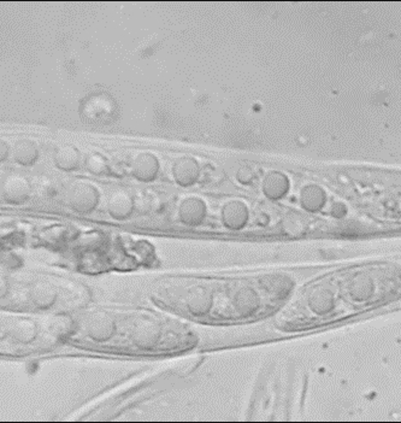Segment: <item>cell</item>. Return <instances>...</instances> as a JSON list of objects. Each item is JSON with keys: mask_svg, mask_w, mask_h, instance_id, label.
<instances>
[{"mask_svg": "<svg viewBox=\"0 0 401 423\" xmlns=\"http://www.w3.org/2000/svg\"><path fill=\"white\" fill-rule=\"evenodd\" d=\"M124 339L126 347L134 351L156 352L180 347L184 334L158 316L139 312L127 319Z\"/></svg>", "mask_w": 401, "mask_h": 423, "instance_id": "1", "label": "cell"}, {"mask_svg": "<svg viewBox=\"0 0 401 423\" xmlns=\"http://www.w3.org/2000/svg\"><path fill=\"white\" fill-rule=\"evenodd\" d=\"M269 293L263 285H253L249 281H237L219 293L217 317L234 321L256 319L269 305Z\"/></svg>", "mask_w": 401, "mask_h": 423, "instance_id": "2", "label": "cell"}, {"mask_svg": "<svg viewBox=\"0 0 401 423\" xmlns=\"http://www.w3.org/2000/svg\"><path fill=\"white\" fill-rule=\"evenodd\" d=\"M172 308L182 312L194 319H209L212 310H217L216 302L219 294L212 286L207 284H192L182 289H176L174 294H169L164 299Z\"/></svg>", "mask_w": 401, "mask_h": 423, "instance_id": "3", "label": "cell"}, {"mask_svg": "<svg viewBox=\"0 0 401 423\" xmlns=\"http://www.w3.org/2000/svg\"><path fill=\"white\" fill-rule=\"evenodd\" d=\"M100 194L96 186L89 182H76L70 187L66 201L77 214H89L99 204Z\"/></svg>", "mask_w": 401, "mask_h": 423, "instance_id": "4", "label": "cell"}, {"mask_svg": "<svg viewBox=\"0 0 401 423\" xmlns=\"http://www.w3.org/2000/svg\"><path fill=\"white\" fill-rule=\"evenodd\" d=\"M88 338L93 342L105 344L116 338L119 332L117 319L109 312H96L88 319L86 327Z\"/></svg>", "mask_w": 401, "mask_h": 423, "instance_id": "5", "label": "cell"}, {"mask_svg": "<svg viewBox=\"0 0 401 423\" xmlns=\"http://www.w3.org/2000/svg\"><path fill=\"white\" fill-rule=\"evenodd\" d=\"M31 182L28 181L27 177L19 174H12L5 179L3 184V196L10 204H24L31 198Z\"/></svg>", "mask_w": 401, "mask_h": 423, "instance_id": "6", "label": "cell"}, {"mask_svg": "<svg viewBox=\"0 0 401 423\" xmlns=\"http://www.w3.org/2000/svg\"><path fill=\"white\" fill-rule=\"evenodd\" d=\"M221 217L224 227L230 231H240L249 222V208L244 201L230 200L223 205Z\"/></svg>", "mask_w": 401, "mask_h": 423, "instance_id": "7", "label": "cell"}, {"mask_svg": "<svg viewBox=\"0 0 401 423\" xmlns=\"http://www.w3.org/2000/svg\"><path fill=\"white\" fill-rule=\"evenodd\" d=\"M107 208L112 219L124 221L129 219L135 211V198L129 192L119 189L111 193L107 199Z\"/></svg>", "mask_w": 401, "mask_h": 423, "instance_id": "8", "label": "cell"}, {"mask_svg": "<svg viewBox=\"0 0 401 423\" xmlns=\"http://www.w3.org/2000/svg\"><path fill=\"white\" fill-rule=\"evenodd\" d=\"M202 169L198 162L191 157L179 158L172 166V177L177 185L189 187L200 179Z\"/></svg>", "mask_w": 401, "mask_h": 423, "instance_id": "9", "label": "cell"}, {"mask_svg": "<svg viewBox=\"0 0 401 423\" xmlns=\"http://www.w3.org/2000/svg\"><path fill=\"white\" fill-rule=\"evenodd\" d=\"M207 205L203 200L197 196H191L182 201L179 210V217L182 224L189 227L200 226L207 217Z\"/></svg>", "mask_w": 401, "mask_h": 423, "instance_id": "10", "label": "cell"}, {"mask_svg": "<svg viewBox=\"0 0 401 423\" xmlns=\"http://www.w3.org/2000/svg\"><path fill=\"white\" fill-rule=\"evenodd\" d=\"M159 169L161 166L158 158L149 152L138 154L132 166L133 176L140 182H151L154 180L158 176Z\"/></svg>", "mask_w": 401, "mask_h": 423, "instance_id": "11", "label": "cell"}, {"mask_svg": "<svg viewBox=\"0 0 401 423\" xmlns=\"http://www.w3.org/2000/svg\"><path fill=\"white\" fill-rule=\"evenodd\" d=\"M262 189L267 199L279 200L289 191V180L281 171H272L264 177Z\"/></svg>", "mask_w": 401, "mask_h": 423, "instance_id": "12", "label": "cell"}, {"mask_svg": "<svg viewBox=\"0 0 401 423\" xmlns=\"http://www.w3.org/2000/svg\"><path fill=\"white\" fill-rule=\"evenodd\" d=\"M29 298L36 308L47 310L56 304L58 293L50 284L45 281H39L29 289Z\"/></svg>", "mask_w": 401, "mask_h": 423, "instance_id": "13", "label": "cell"}, {"mask_svg": "<svg viewBox=\"0 0 401 423\" xmlns=\"http://www.w3.org/2000/svg\"><path fill=\"white\" fill-rule=\"evenodd\" d=\"M54 164L63 171H74L81 164L80 151L73 145H61L58 147L54 156Z\"/></svg>", "mask_w": 401, "mask_h": 423, "instance_id": "14", "label": "cell"}, {"mask_svg": "<svg viewBox=\"0 0 401 423\" xmlns=\"http://www.w3.org/2000/svg\"><path fill=\"white\" fill-rule=\"evenodd\" d=\"M12 156L15 162L21 166H34L39 159V149L36 144L29 139H21L12 147Z\"/></svg>", "mask_w": 401, "mask_h": 423, "instance_id": "15", "label": "cell"}, {"mask_svg": "<svg viewBox=\"0 0 401 423\" xmlns=\"http://www.w3.org/2000/svg\"><path fill=\"white\" fill-rule=\"evenodd\" d=\"M38 324L28 317L16 319L10 328V335L19 344H31L38 337Z\"/></svg>", "mask_w": 401, "mask_h": 423, "instance_id": "16", "label": "cell"}, {"mask_svg": "<svg viewBox=\"0 0 401 423\" xmlns=\"http://www.w3.org/2000/svg\"><path fill=\"white\" fill-rule=\"evenodd\" d=\"M300 201L307 211H317L325 204V194L316 186H307L302 189Z\"/></svg>", "mask_w": 401, "mask_h": 423, "instance_id": "17", "label": "cell"}, {"mask_svg": "<svg viewBox=\"0 0 401 423\" xmlns=\"http://www.w3.org/2000/svg\"><path fill=\"white\" fill-rule=\"evenodd\" d=\"M282 232L284 234L295 238V237H300L304 234L306 231V221L302 215H299L297 212H288L282 219Z\"/></svg>", "mask_w": 401, "mask_h": 423, "instance_id": "18", "label": "cell"}, {"mask_svg": "<svg viewBox=\"0 0 401 423\" xmlns=\"http://www.w3.org/2000/svg\"><path fill=\"white\" fill-rule=\"evenodd\" d=\"M84 166L88 173L92 174L94 176H102L110 171V164L107 162V158L98 152H92L86 156Z\"/></svg>", "mask_w": 401, "mask_h": 423, "instance_id": "19", "label": "cell"}, {"mask_svg": "<svg viewBox=\"0 0 401 423\" xmlns=\"http://www.w3.org/2000/svg\"><path fill=\"white\" fill-rule=\"evenodd\" d=\"M76 324L71 317L66 315H58L54 317L51 324V332L57 338H69L70 335L75 332Z\"/></svg>", "mask_w": 401, "mask_h": 423, "instance_id": "20", "label": "cell"}, {"mask_svg": "<svg viewBox=\"0 0 401 423\" xmlns=\"http://www.w3.org/2000/svg\"><path fill=\"white\" fill-rule=\"evenodd\" d=\"M259 177L260 168L257 164H244L237 171V179L241 185H256L257 181L259 180Z\"/></svg>", "mask_w": 401, "mask_h": 423, "instance_id": "21", "label": "cell"}, {"mask_svg": "<svg viewBox=\"0 0 401 423\" xmlns=\"http://www.w3.org/2000/svg\"><path fill=\"white\" fill-rule=\"evenodd\" d=\"M203 176V180L207 185H219L224 180V171L219 169L217 166H207L202 170L200 177Z\"/></svg>", "mask_w": 401, "mask_h": 423, "instance_id": "22", "label": "cell"}, {"mask_svg": "<svg viewBox=\"0 0 401 423\" xmlns=\"http://www.w3.org/2000/svg\"><path fill=\"white\" fill-rule=\"evenodd\" d=\"M39 191H40L41 196L51 198V196H54L58 193L57 184L54 181L49 180V179H44L39 185Z\"/></svg>", "mask_w": 401, "mask_h": 423, "instance_id": "23", "label": "cell"}, {"mask_svg": "<svg viewBox=\"0 0 401 423\" xmlns=\"http://www.w3.org/2000/svg\"><path fill=\"white\" fill-rule=\"evenodd\" d=\"M10 154V146L4 139H0V163L5 162Z\"/></svg>", "mask_w": 401, "mask_h": 423, "instance_id": "24", "label": "cell"}, {"mask_svg": "<svg viewBox=\"0 0 401 423\" xmlns=\"http://www.w3.org/2000/svg\"><path fill=\"white\" fill-rule=\"evenodd\" d=\"M9 289H10V286H9L8 280L0 275V300L4 299L5 297L8 296Z\"/></svg>", "mask_w": 401, "mask_h": 423, "instance_id": "25", "label": "cell"}, {"mask_svg": "<svg viewBox=\"0 0 401 423\" xmlns=\"http://www.w3.org/2000/svg\"><path fill=\"white\" fill-rule=\"evenodd\" d=\"M269 221H270V217L265 215V214H262V215L258 216V219H257V222H258V224H260V226H265V224H269Z\"/></svg>", "mask_w": 401, "mask_h": 423, "instance_id": "26", "label": "cell"}]
</instances>
